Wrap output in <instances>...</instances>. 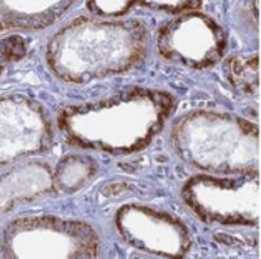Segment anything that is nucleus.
I'll use <instances>...</instances> for the list:
<instances>
[{"label":"nucleus","instance_id":"nucleus-1","mask_svg":"<svg viewBox=\"0 0 261 259\" xmlns=\"http://www.w3.org/2000/svg\"><path fill=\"white\" fill-rule=\"evenodd\" d=\"M175 109L169 93L130 89L109 99L65 108L60 132L76 148L127 154L146 148Z\"/></svg>","mask_w":261,"mask_h":259},{"label":"nucleus","instance_id":"nucleus-2","mask_svg":"<svg viewBox=\"0 0 261 259\" xmlns=\"http://www.w3.org/2000/svg\"><path fill=\"white\" fill-rule=\"evenodd\" d=\"M197 129L199 142L174 141V148L183 145H196L178 149L180 158L187 163L216 174H255L258 172V129L256 124L227 113H213L212 120L216 136L213 137L205 124L201 112H192L181 118ZM174 129L190 133L180 128ZM193 134V133H190ZM196 136V134H193Z\"/></svg>","mask_w":261,"mask_h":259},{"label":"nucleus","instance_id":"nucleus-3","mask_svg":"<svg viewBox=\"0 0 261 259\" xmlns=\"http://www.w3.org/2000/svg\"><path fill=\"white\" fill-rule=\"evenodd\" d=\"M98 249L90 225L55 216L18 218L0 235L2 258H93Z\"/></svg>","mask_w":261,"mask_h":259},{"label":"nucleus","instance_id":"nucleus-4","mask_svg":"<svg viewBox=\"0 0 261 259\" xmlns=\"http://www.w3.org/2000/svg\"><path fill=\"white\" fill-rule=\"evenodd\" d=\"M181 197L206 223L247 227L258 224V172L238 177L197 175L184 184Z\"/></svg>","mask_w":261,"mask_h":259},{"label":"nucleus","instance_id":"nucleus-5","mask_svg":"<svg viewBox=\"0 0 261 259\" xmlns=\"http://www.w3.org/2000/svg\"><path fill=\"white\" fill-rule=\"evenodd\" d=\"M103 25L94 30V39L86 37L83 48L74 47V52L47 53L51 72L67 82L86 83L98 78L128 72L144 59L146 51L145 34L137 26L124 29L114 38L99 46Z\"/></svg>","mask_w":261,"mask_h":259},{"label":"nucleus","instance_id":"nucleus-6","mask_svg":"<svg viewBox=\"0 0 261 259\" xmlns=\"http://www.w3.org/2000/svg\"><path fill=\"white\" fill-rule=\"evenodd\" d=\"M54 143L45 108L22 94L0 97V167L39 155Z\"/></svg>","mask_w":261,"mask_h":259},{"label":"nucleus","instance_id":"nucleus-7","mask_svg":"<svg viewBox=\"0 0 261 259\" xmlns=\"http://www.w3.org/2000/svg\"><path fill=\"white\" fill-rule=\"evenodd\" d=\"M226 43L218 26L204 16H184L160 33L158 51L165 60L195 69L220 62Z\"/></svg>","mask_w":261,"mask_h":259},{"label":"nucleus","instance_id":"nucleus-8","mask_svg":"<svg viewBox=\"0 0 261 259\" xmlns=\"http://www.w3.org/2000/svg\"><path fill=\"white\" fill-rule=\"evenodd\" d=\"M116 225L125 241L144 251L163 256H183L190 249V233L179 220L166 212L150 207H122Z\"/></svg>","mask_w":261,"mask_h":259},{"label":"nucleus","instance_id":"nucleus-9","mask_svg":"<svg viewBox=\"0 0 261 259\" xmlns=\"http://www.w3.org/2000/svg\"><path fill=\"white\" fill-rule=\"evenodd\" d=\"M54 189V172L46 163H27L4 172L0 175V219L18 205L50 194Z\"/></svg>","mask_w":261,"mask_h":259},{"label":"nucleus","instance_id":"nucleus-10","mask_svg":"<svg viewBox=\"0 0 261 259\" xmlns=\"http://www.w3.org/2000/svg\"><path fill=\"white\" fill-rule=\"evenodd\" d=\"M95 162L88 155H67L57 165L54 174L55 189L76 191L95 174Z\"/></svg>","mask_w":261,"mask_h":259},{"label":"nucleus","instance_id":"nucleus-11","mask_svg":"<svg viewBox=\"0 0 261 259\" xmlns=\"http://www.w3.org/2000/svg\"><path fill=\"white\" fill-rule=\"evenodd\" d=\"M257 56H255L253 62L251 60H237L231 63V81L234 85H238L242 90H251L252 85L258 88V74H257Z\"/></svg>","mask_w":261,"mask_h":259},{"label":"nucleus","instance_id":"nucleus-12","mask_svg":"<svg viewBox=\"0 0 261 259\" xmlns=\"http://www.w3.org/2000/svg\"><path fill=\"white\" fill-rule=\"evenodd\" d=\"M27 51L25 39L20 36H11L0 39V76L9 64L22 59L27 55Z\"/></svg>","mask_w":261,"mask_h":259}]
</instances>
